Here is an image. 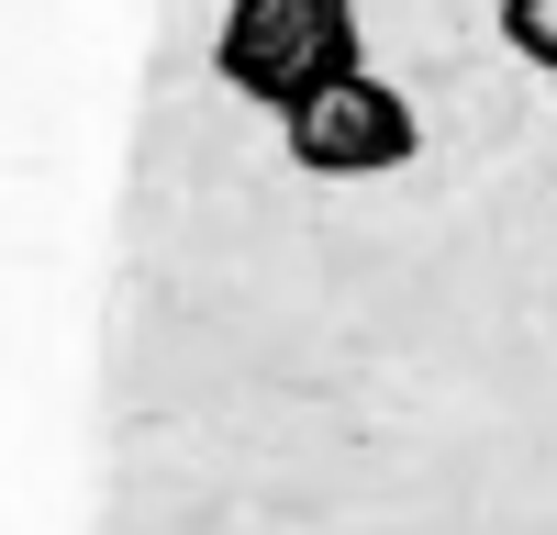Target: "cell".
I'll return each mask as SVG.
<instances>
[{
  "instance_id": "3",
  "label": "cell",
  "mask_w": 557,
  "mask_h": 535,
  "mask_svg": "<svg viewBox=\"0 0 557 535\" xmlns=\"http://www.w3.org/2000/svg\"><path fill=\"white\" fill-rule=\"evenodd\" d=\"M502 45H513L524 67L557 78V0H502Z\"/></svg>"
},
{
  "instance_id": "1",
  "label": "cell",
  "mask_w": 557,
  "mask_h": 535,
  "mask_svg": "<svg viewBox=\"0 0 557 535\" xmlns=\"http://www.w3.org/2000/svg\"><path fill=\"white\" fill-rule=\"evenodd\" d=\"M368 67L357 45V0H223V34H212V78L246 89L257 112L290 123L312 89H335Z\"/></svg>"
},
{
  "instance_id": "2",
  "label": "cell",
  "mask_w": 557,
  "mask_h": 535,
  "mask_svg": "<svg viewBox=\"0 0 557 535\" xmlns=\"http://www.w3.org/2000/svg\"><path fill=\"white\" fill-rule=\"evenodd\" d=\"M278 146H290V167H312V178H391V167H412L424 123H412V101L380 67H357L335 89H312V101L278 123Z\"/></svg>"
}]
</instances>
